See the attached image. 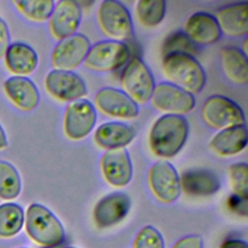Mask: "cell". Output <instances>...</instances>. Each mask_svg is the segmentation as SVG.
Masks as SVG:
<instances>
[{
	"label": "cell",
	"instance_id": "cell-1",
	"mask_svg": "<svg viewBox=\"0 0 248 248\" xmlns=\"http://www.w3.org/2000/svg\"><path fill=\"white\" fill-rule=\"evenodd\" d=\"M188 131V121L184 116L165 114L159 117L150 129L149 148L157 157L171 158L183 147Z\"/></svg>",
	"mask_w": 248,
	"mask_h": 248
},
{
	"label": "cell",
	"instance_id": "cell-2",
	"mask_svg": "<svg viewBox=\"0 0 248 248\" xmlns=\"http://www.w3.org/2000/svg\"><path fill=\"white\" fill-rule=\"evenodd\" d=\"M164 76L170 83L193 94L204 86L206 76L196 57L186 53H170L163 58Z\"/></svg>",
	"mask_w": 248,
	"mask_h": 248
},
{
	"label": "cell",
	"instance_id": "cell-3",
	"mask_svg": "<svg viewBox=\"0 0 248 248\" xmlns=\"http://www.w3.org/2000/svg\"><path fill=\"white\" fill-rule=\"evenodd\" d=\"M25 229L36 243L53 247L64 239V229L57 217L46 206L32 203L28 206L25 217Z\"/></svg>",
	"mask_w": 248,
	"mask_h": 248
},
{
	"label": "cell",
	"instance_id": "cell-4",
	"mask_svg": "<svg viewBox=\"0 0 248 248\" xmlns=\"http://www.w3.org/2000/svg\"><path fill=\"white\" fill-rule=\"evenodd\" d=\"M97 19L101 31L110 40L124 43L133 38L132 18L121 2L103 1L98 8Z\"/></svg>",
	"mask_w": 248,
	"mask_h": 248
},
{
	"label": "cell",
	"instance_id": "cell-5",
	"mask_svg": "<svg viewBox=\"0 0 248 248\" xmlns=\"http://www.w3.org/2000/svg\"><path fill=\"white\" fill-rule=\"evenodd\" d=\"M201 116L208 127L220 131L245 125L241 108L221 95H213L205 100L201 109Z\"/></svg>",
	"mask_w": 248,
	"mask_h": 248
},
{
	"label": "cell",
	"instance_id": "cell-6",
	"mask_svg": "<svg viewBox=\"0 0 248 248\" xmlns=\"http://www.w3.org/2000/svg\"><path fill=\"white\" fill-rule=\"evenodd\" d=\"M130 58V49L125 43L106 40L90 46L83 61L94 72H112L123 67Z\"/></svg>",
	"mask_w": 248,
	"mask_h": 248
},
{
	"label": "cell",
	"instance_id": "cell-7",
	"mask_svg": "<svg viewBox=\"0 0 248 248\" xmlns=\"http://www.w3.org/2000/svg\"><path fill=\"white\" fill-rule=\"evenodd\" d=\"M120 84L123 92L137 105L149 101L155 87L149 68L139 57L131 59L126 64L120 77Z\"/></svg>",
	"mask_w": 248,
	"mask_h": 248
},
{
	"label": "cell",
	"instance_id": "cell-8",
	"mask_svg": "<svg viewBox=\"0 0 248 248\" xmlns=\"http://www.w3.org/2000/svg\"><path fill=\"white\" fill-rule=\"evenodd\" d=\"M150 100L156 109L174 115L185 114L196 105L194 95L170 82L156 84Z\"/></svg>",
	"mask_w": 248,
	"mask_h": 248
},
{
	"label": "cell",
	"instance_id": "cell-9",
	"mask_svg": "<svg viewBox=\"0 0 248 248\" xmlns=\"http://www.w3.org/2000/svg\"><path fill=\"white\" fill-rule=\"evenodd\" d=\"M97 115L94 106L84 99L71 102L64 113V133L72 140L85 138L93 129Z\"/></svg>",
	"mask_w": 248,
	"mask_h": 248
},
{
	"label": "cell",
	"instance_id": "cell-10",
	"mask_svg": "<svg viewBox=\"0 0 248 248\" xmlns=\"http://www.w3.org/2000/svg\"><path fill=\"white\" fill-rule=\"evenodd\" d=\"M148 185L154 197L164 203L174 202L180 195L178 174L173 166L167 161H159L148 171Z\"/></svg>",
	"mask_w": 248,
	"mask_h": 248
},
{
	"label": "cell",
	"instance_id": "cell-11",
	"mask_svg": "<svg viewBox=\"0 0 248 248\" xmlns=\"http://www.w3.org/2000/svg\"><path fill=\"white\" fill-rule=\"evenodd\" d=\"M90 46L89 40L82 34H74L60 41L51 54L54 70L72 72L84 61Z\"/></svg>",
	"mask_w": 248,
	"mask_h": 248
},
{
	"label": "cell",
	"instance_id": "cell-12",
	"mask_svg": "<svg viewBox=\"0 0 248 248\" xmlns=\"http://www.w3.org/2000/svg\"><path fill=\"white\" fill-rule=\"evenodd\" d=\"M46 91L60 102H74L87 94L82 78L73 72L52 70L45 79Z\"/></svg>",
	"mask_w": 248,
	"mask_h": 248
},
{
	"label": "cell",
	"instance_id": "cell-13",
	"mask_svg": "<svg viewBox=\"0 0 248 248\" xmlns=\"http://www.w3.org/2000/svg\"><path fill=\"white\" fill-rule=\"evenodd\" d=\"M94 104L102 113L115 118L132 119L139 114L138 105L123 91L112 87L99 90Z\"/></svg>",
	"mask_w": 248,
	"mask_h": 248
},
{
	"label": "cell",
	"instance_id": "cell-14",
	"mask_svg": "<svg viewBox=\"0 0 248 248\" xmlns=\"http://www.w3.org/2000/svg\"><path fill=\"white\" fill-rule=\"evenodd\" d=\"M81 18V10L74 0L59 1L51 12L48 27L51 35L58 41L67 39L78 30Z\"/></svg>",
	"mask_w": 248,
	"mask_h": 248
},
{
	"label": "cell",
	"instance_id": "cell-15",
	"mask_svg": "<svg viewBox=\"0 0 248 248\" xmlns=\"http://www.w3.org/2000/svg\"><path fill=\"white\" fill-rule=\"evenodd\" d=\"M105 180L113 187L126 186L133 175V167L125 148L106 151L100 161Z\"/></svg>",
	"mask_w": 248,
	"mask_h": 248
},
{
	"label": "cell",
	"instance_id": "cell-16",
	"mask_svg": "<svg viewBox=\"0 0 248 248\" xmlns=\"http://www.w3.org/2000/svg\"><path fill=\"white\" fill-rule=\"evenodd\" d=\"M131 206L130 198L122 192H114L102 198L93 209V219L99 228H108L122 221Z\"/></svg>",
	"mask_w": 248,
	"mask_h": 248
},
{
	"label": "cell",
	"instance_id": "cell-17",
	"mask_svg": "<svg viewBox=\"0 0 248 248\" xmlns=\"http://www.w3.org/2000/svg\"><path fill=\"white\" fill-rule=\"evenodd\" d=\"M183 32L197 46L214 44L222 34L214 16L203 12L192 15L186 20Z\"/></svg>",
	"mask_w": 248,
	"mask_h": 248
},
{
	"label": "cell",
	"instance_id": "cell-18",
	"mask_svg": "<svg viewBox=\"0 0 248 248\" xmlns=\"http://www.w3.org/2000/svg\"><path fill=\"white\" fill-rule=\"evenodd\" d=\"M215 19L221 32L231 37H242L248 33V3L239 2L220 9Z\"/></svg>",
	"mask_w": 248,
	"mask_h": 248
},
{
	"label": "cell",
	"instance_id": "cell-19",
	"mask_svg": "<svg viewBox=\"0 0 248 248\" xmlns=\"http://www.w3.org/2000/svg\"><path fill=\"white\" fill-rule=\"evenodd\" d=\"M180 189L190 196H210L220 189V180L211 170L193 169L184 171L180 178Z\"/></svg>",
	"mask_w": 248,
	"mask_h": 248
},
{
	"label": "cell",
	"instance_id": "cell-20",
	"mask_svg": "<svg viewBox=\"0 0 248 248\" xmlns=\"http://www.w3.org/2000/svg\"><path fill=\"white\" fill-rule=\"evenodd\" d=\"M135 137L132 127L121 122H107L100 125L94 133V142L101 149L124 148Z\"/></svg>",
	"mask_w": 248,
	"mask_h": 248
},
{
	"label": "cell",
	"instance_id": "cell-21",
	"mask_svg": "<svg viewBox=\"0 0 248 248\" xmlns=\"http://www.w3.org/2000/svg\"><path fill=\"white\" fill-rule=\"evenodd\" d=\"M4 88L13 103L23 110L35 108L40 101V94L34 82L26 77L13 76L6 79Z\"/></svg>",
	"mask_w": 248,
	"mask_h": 248
},
{
	"label": "cell",
	"instance_id": "cell-22",
	"mask_svg": "<svg viewBox=\"0 0 248 248\" xmlns=\"http://www.w3.org/2000/svg\"><path fill=\"white\" fill-rule=\"evenodd\" d=\"M246 144L247 129L242 125L218 132L211 139L209 147L219 156H232L241 152Z\"/></svg>",
	"mask_w": 248,
	"mask_h": 248
},
{
	"label": "cell",
	"instance_id": "cell-23",
	"mask_svg": "<svg viewBox=\"0 0 248 248\" xmlns=\"http://www.w3.org/2000/svg\"><path fill=\"white\" fill-rule=\"evenodd\" d=\"M5 63L9 71L23 77L36 69L38 56L30 46L23 43H14L6 51Z\"/></svg>",
	"mask_w": 248,
	"mask_h": 248
},
{
	"label": "cell",
	"instance_id": "cell-24",
	"mask_svg": "<svg viewBox=\"0 0 248 248\" xmlns=\"http://www.w3.org/2000/svg\"><path fill=\"white\" fill-rule=\"evenodd\" d=\"M221 65L226 77L235 84H246L248 81L247 57L240 48L226 46L220 52Z\"/></svg>",
	"mask_w": 248,
	"mask_h": 248
},
{
	"label": "cell",
	"instance_id": "cell-25",
	"mask_svg": "<svg viewBox=\"0 0 248 248\" xmlns=\"http://www.w3.org/2000/svg\"><path fill=\"white\" fill-rule=\"evenodd\" d=\"M24 213L21 206L14 202L0 204V236L11 237L21 230Z\"/></svg>",
	"mask_w": 248,
	"mask_h": 248
},
{
	"label": "cell",
	"instance_id": "cell-26",
	"mask_svg": "<svg viewBox=\"0 0 248 248\" xmlns=\"http://www.w3.org/2000/svg\"><path fill=\"white\" fill-rule=\"evenodd\" d=\"M166 13L164 0H140L136 5V16L144 27L151 28L161 23Z\"/></svg>",
	"mask_w": 248,
	"mask_h": 248
},
{
	"label": "cell",
	"instance_id": "cell-27",
	"mask_svg": "<svg viewBox=\"0 0 248 248\" xmlns=\"http://www.w3.org/2000/svg\"><path fill=\"white\" fill-rule=\"evenodd\" d=\"M21 190L20 176L16 169L7 161H0V198L16 199Z\"/></svg>",
	"mask_w": 248,
	"mask_h": 248
},
{
	"label": "cell",
	"instance_id": "cell-28",
	"mask_svg": "<svg viewBox=\"0 0 248 248\" xmlns=\"http://www.w3.org/2000/svg\"><path fill=\"white\" fill-rule=\"evenodd\" d=\"M14 4L27 18L38 22L47 20L54 8L52 0H19Z\"/></svg>",
	"mask_w": 248,
	"mask_h": 248
},
{
	"label": "cell",
	"instance_id": "cell-29",
	"mask_svg": "<svg viewBox=\"0 0 248 248\" xmlns=\"http://www.w3.org/2000/svg\"><path fill=\"white\" fill-rule=\"evenodd\" d=\"M170 53H186L195 57L199 53V47L183 31H175L170 34L162 45L163 56Z\"/></svg>",
	"mask_w": 248,
	"mask_h": 248
},
{
	"label": "cell",
	"instance_id": "cell-30",
	"mask_svg": "<svg viewBox=\"0 0 248 248\" xmlns=\"http://www.w3.org/2000/svg\"><path fill=\"white\" fill-rule=\"evenodd\" d=\"M229 175L233 195L247 200L248 198V166L245 163H235L229 168Z\"/></svg>",
	"mask_w": 248,
	"mask_h": 248
},
{
	"label": "cell",
	"instance_id": "cell-31",
	"mask_svg": "<svg viewBox=\"0 0 248 248\" xmlns=\"http://www.w3.org/2000/svg\"><path fill=\"white\" fill-rule=\"evenodd\" d=\"M164 239L161 233L152 226L142 228L137 234L133 248H164Z\"/></svg>",
	"mask_w": 248,
	"mask_h": 248
},
{
	"label": "cell",
	"instance_id": "cell-32",
	"mask_svg": "<svg viewBox=\"0 0 248 248\" xmlns=\"http://www.w3.org/2000/svg\"><path fill=\"white\" fill-rule=\"evenodd\" d=\"M10 46V33L6 22L0 18V59L6 54L8 47Z\"/></svg>",
	"mask_w": 248,
	"mask_h": 248
},
{
	"label": "cell",
	"instance_id": "cell-33",
	"mask_svg": "<svg viewBox=\"0 0 248 248\" xmlns=\"http://www.w3.org/2000/svg\"><path fill=\"white\" fill-rule=\"evenodd\" d=\"M172 248H202V239L199 235H189L178 240Z\"/></svg>",
	"mask_w": 248,
	"mask_h": 248
},
{
	"label": "cell",
	"instance_id": "cell-34",
	"mask_svg": "<svg viewBox=\"0 0 248 248\" xmlns=\"http://www.w3.org/2000/svg\"><path fill=\"white\" fill-rule=\"evenodd\" d=\"M246 201L247 200H243V199L233 195L232 197H231L229 203L233 210L239 211V209H243L244 211H246Z\"/></svg>",
	"mask_w": 248,
	"mask_h": 248
},
{
	"label": "cell",
	"instance_id": "cell-35",
	"mask_svg": "<svg viewBox=\"0 0 248 248\" xmlns=\"http://www.w3.org/2000/svg\"><path fill=\"white\" fill-rule=\"evenodd\" d=\"M220 248H248V244L239 239H228L221 244Z\"/></svg>",
	"mask_w": 248,
	"mask_h": 248
},
{
	"label": "cell",
	"instance_id": "cell-36",
	"mask_svg": "<svg viewBox=\"0 0 248 248\" xmlns=\"http://www.w3.org/2000/svg\"><path fill=\"white\" fill-rule=\"evenodd\" d=\"M8 145V140H7V137L5 134L4 129L2 128V126L0 125V149L6 148Z\"/></svg>",
	"mask_w": 248,
	"mask_h": 248
},
{
	"label": "cell",
	"instance_id": "cell-37",
	"mask_svg": "<svg viewBox=\"0 0 248 248\" xmlns=\"http://www.w3.org/2000/svg\"><path fill=\"white\" fill-rule=\"evenodd\" d=\"M66 248H75V247H66Z\"/></svg>",
	"mask_w": 248,
	"mask_h": 248
},
{
	"label": "cell",
	"instance_id": "cell-38",
	"mask_svg": "<svg viewBox=\"0 0 248 248\" xmlns=\"http://www.w3.org/2000/svg\"><path fill=\"white\" fill-rule=\"evenodd\" d=\"M20 248H26V247H20Z\"/></svg>",
	"mask_w": 248,
	"mask_h": 248
}]
</instances>
